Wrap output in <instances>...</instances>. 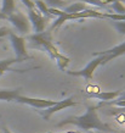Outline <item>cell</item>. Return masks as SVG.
<instances>
[{
    "label": "cell",
    "instance_id": "1",
    "mask_svg": "<svg viewBox=\"0 0 125 133\" xmlns=\"http://www.w3.org/2000/svg\"><path fill=\"white\" fill-rule=\"evenodd\" d=\"M67 125L77 126L78 128L86 131V132L100 131V132H103V133H111L113 131L107 123H105L98 117L97 106H93V105H88L86 106V111L83 115L69 116L67 118H65V120H62L60 123H57L56 127H63V126H67Z\"/></svg>",
    "mask_w": 125,
    "mask_h": 133
},
{
    "label": "cell",
    "instance_id": "2",
    "mask_svg": "<svg viewBox=\"0 0 125 133\" xmlns=\"http://www.w3.org/2000/svg\"><path fill=\"white\" fill-rule=\"evenodd\" d=\"M6 20L17 29V32H20L21 34H28L32 29L30 22H29L28 17L24 15L23 12L21 11H15L12 12L11 15H9L6 17Z\"/></svg>",
    "mask_w": 125,
    "mask_h": 133
},
{
    "label": "cell",
    "instance_id": "3",
    "mask_svg": "<svg viewBox=\"0 0 125 133\" xmlns=\"http://www.w3.org/2000/svg\"><path fill=\"white\" fill-rule=\"evenodd\" d=\"M102 60H103V57L101 55H95V57L91 61H89V64L84 69L78 70V71H67V73L74 77H83L85 79H92L93 72L98 66H101Z\"/></svg>",
    "mask_w": 125,
    "mask_h": 133
},
{
    "label": "cell",
    "instance_id": "4",
    "mask_svg": "<svg viewBox=\"0 0 125 133\" xmlns=\"http://www.w3.org/2000/svg\"><path fill=\"white\" fill-rule=\"evenodd\" d=\"M9 39L11 42V45L13 50H15V54H16V59H18L20 61H23L26 59H28V54H27V50H26V41H24L23 37L17 36L16 33L10 32L9 34Z\"/></svg>",
    "mask_w": 125,
    "mask_h": 133
},
{
    "label": "cell",
    "instance_id": "5",
    "mask_svg": "<svg viewBox=\"0 0 125 133\" xmlns=\"http://www.w3.org/2000/svg\"><path fill=\"white\" fill-rule=\"evenodd\" d=\"M78 103L77 101H74L72 97L69 98H66L63 100H60V101H56L52 106H50L48 109H45L44 111H41V116L44 117L45 120H50V117L52 116L53 114L58 112L61 110H65L67 108H72V106H77Z\"/></svg>",
    "mask_w": 125,
    "mask_h": 133
},
{
    "label": "cell",
    "instance_id": "6",
    "mask_svg": "<svg viewBox=\"0 0 125 133\" xmlns=\"http://www.w3.org/2000/svg\"><path fill=\"white\" fill-rule=\"evenodd\" d=\"M16 103L20 104H24V105H29L32 108L35 109H48L50 106H52L56 101L51 100V99H40V98H30V97H24V95H18L15 99Z\"/></svg>",
    "mask_w": 125,
    "mask_h": 133
},
{
    "label": "cell",
    "instance_id": "7",
    "mask_svg": "<svg viewBox=\"0 0 125 133\" xmlns=\"http://www.w3.org/2000/svg\"><path fill=\"white\" fill-rule=\"evenodd\" d=\"M27 17H28L30 26H32V28L35 34L44 32L45 28H46V21H48L46 17L43 16L40 12L36 11L35 9L34 10H28L27 11Z\"/></svg>",
    "mask_w": 125,
    "mask_h": 133
},
{
    "label": "cell",
    "instance_id": "8",
    "mask_svg": "<svg viewBox=\"0 0 125 133\" xmlns=\"http://www.w3.org/2000/svg\"><path fill=\"white\" fill-rule=\"evenodd\" d=\"M93 55H101L103 57L102 60V66L106 64H108L111 60H113L115 57H119L121 55H125V42H123L121 44H118L115 46L111 49H107L105 51H98V52H95Z\"/></svg>",
    "mask_w": 125,
    "mask_h": 133
},
{
    "label": "cell",
    "instance_id": "9",
    "mask_svg": "<svg viewBox=\"0 0 125 133\" xmlns=\"http://www.w3.org/2000/svg\"><path fill=\"white\" fill-rule=\"evenodd\" d=\"M123 90H113V92H98V93H91L89 94L91 98H95L97 100L101 101H111V100H117L120 97Z\"/></svg>",
    "mask_w": 125,
    "mask_h": 133
},
{
    "label": "cell",
    "instance_id": "10",
    "mask_svg": "<svg viewBox=\"0 0 125 133\" xmlns=\"http://www.w3.org/2000/svg\"><path fill=\"white\" fill-rule=\"evenodd\" d=\"M16 62H22L18 59L13 57V59H5V60H0V76H3L5 72L7 71H16V72H24V71H28V70H13L11 69V66Z\"/></svg>",
    "mask_w": 125,
    "mask_h": 133
},
{
    "label": "cell",
    "instance_id": "11",
    "mask_svg": "<svg viewBox=\"0 0 125 133\" xmlns=\"http://www.w3.org/2000/svg\"><path fill=\"white\" fill-rule=\"evenodd\" d=\"M18 95H21V89H1L0 88V100L15 101Z\"/></svg>",
    "mask_w": 125,
    "mask_h": 133
},
{
    "label": "cell",
    "instance_id": "12",
    "mask_svg": "<svg viewBox=\"0 0 125 133\" xmlns=\"http://www.w3.org/2000/svg\"><path fill=\"white\" fill-rule=\"evenodd\" d=\"M86 10V6H85L84 3H73L71 5H67L65 9H63V12L67 14V15H74V14H79V12Z\"/></svg>",
    "mask_w": 125,
    "mask_h": 133
},
{
    "label": "cell",
    "instance_id": "13",
    "mask_svg": "<svg viewBox=\"0 0 125 133\" xmlns=\"http://www.w3.org/2000/svg\"><path fill=\"white\" fill-rule=\"evenodd\" d=\"M16 11V4H15V0H3V4H1V9L0 12L7 17L9 15H11L12 12Z\"/></svg>",
    "mask_w": 125,
    "mask_h": 133
},
{
    "label": "cell",
    "instance_id": "14",
    "mask_svg": "<svg viewBox=\"0 0 125 133\" xmlns=\"http://www.w3.org/2000/svg\"><path fill=\"white\" fill-rule=\"evenodd\" d=\"M46 6L49 9H56V10H60V9H65L67 6V1L65 0H43Z\"/></svg>",
    "mask_w": 125,
    "mask_h": 133
},
{
    "label": "cell",
    "instance_id": "15",
    "mask_svg": "<svg viewBox=\"0 0 125 133\" xmlns=\"http://www.w3.org/2000/svg\"><path fill=\"white\" fill-rule=\"evenodd\" d=\"M111 9L113 10V14L118 15H125V5L121 3V0H113L111 4Z\"/></svg>",
    "mask_w": 125,
    "mask_h": 133
},
{
    "label": "cell",
    "instance_id": "16",
    "mask_svg": "<svg viewBox=\"0 0 125 133\" xmlns=\"http://www.w3.org/2000/svg\"><path fill=\"white\" fill-rule=\"evenodd\" d=\"M34 5H35V10L38 12H40L43 16H50L49 8L46 6V4L43 0H34Z\"/></svg>",
    "mask_w": 125,
    "mask_h": 133
},
{
    "label": "cell",
    "instance_id": "17",
    "mask_svg": "<svg viewBox=\"0 0 125 133\" xmlns=\"http://www.w3.org/2000/svg\"><path fill=\"white\" fill-rule=\"evenodd\" d=\"M111 24L113 26L114 29L119 34L125 36V22H123V21H111Z\"/></svg>",
    "mask_w": 125,
    "mask_h": 133
},
{
    "label": "cell",
    "instance_id": "18",
    "mask_svg": "<svg viewBox=\"0 0 125 133\" xmlns=\"http://www.w3.org/2000/svg\"><path fill=\"white\" fill-rule=\"evenodd\" d=\"M81 3H88V4H91L93 6H97V8H105L106 4L103 1H100V0H81Z\"/></svg>",
    "mask_w": 125,
    "mask_h": 133
},
{
    "label": "cell",
    "instance_id": "19",
    "mask_svg": "<svg viewBox=\"0 0 125 133\" xmlns=\"http://www.w3.org/2000/svg\"><path fill=\"white\" fill-rule=\"evenodd\" d=\"M21 3L26 6L27 10H34V9H35V5H34V1H33V0H21Z\"/></svg>",
    "mask_w": 125,
    "mask_h": 133
},
{
    "label": "cell",
    "instance_id": "20",
    "mask_svg": "<svg viewBox=\"0 0 125 133\" xmlns=\"http://www.w3.org/2000/svg\"><path fill=\"white\" fill-rule=\"evenodd\" d=\"M10 32H11V31H10V28H7V27H0V39L6 36H9Z\"/></svg>",
    "mask_w": 125,
    "mask_h": 133
},
{
    "label": "cell",
    "instance_id": "21",
    "mask_svg": "<svg viewBox=\"0 0 125 133\" xmlns=\"http://www.w3.org/2000/svg\"><path fill=\"white\" fill-rule=\"evenodd\" d=\"M117 100H125V92H121V94H120V97L118 98Z\"/></svg>",
    "mask_w": 125,
    "mask_h": 133
},
{
    "label": "cell",
    "instance_id": "22",
    "mask_svg": "<svg viewBox=\"0 0 125 133\" xmlns=\"http://www.w3.org/2000/svg\"><path fill=\"white\" fill-rule=\"evenodd\" d=\"M3 129H4V131H3V133H12L11 131H10V129L7 128V127H4V128H3Z\"/></svg>",
    "mask_w": 125,
    "mask_h": 133
},
{
    "label": "cell",
    "instance_id": "23",
    "mask_svg": "<svg viewBox=\"0 0 125 133\" xmlns=\"http://www.w3.org/2000/svg\"><path fill=\"white\" fill-rule=\"evenodd\" d=\"M0 20H6V16H5V15H3L1 12H0Z\"/></svg>",
    "mask_w": 125,
    "mask_h": 133
},
{
    "label": "cell",
    "instance_id": "24",
    "mask_svg": "<svg viewBox=\"0 0 125 133\" xmlns=\"http://www.w3.org/2000/svg\"><path fill=\"white\" fill-rule=\"evenodd\" d=\"M123 4H124V5H125V0H123Z\"/></svg>",
    "mask_w": 125,
    "mask_h": 133
},
{
    "label": "cell",
    "instance_id": "25",
    "mask_svg": "<svg viewBox=\"0 0 125 133\" xmlns=\"http://www.w3.org/2000/svg\"><path fill=\"white\" fill-rule=\"evenodd\" d=\"M86 133H92V132H86Z\"/></svg>",
    "mask_w": 125,
    "mask_h": 133
},
{
    "label": "cell",
    "instance_id": "26",
    "mask_svg": "<svg viewBox=\"0 0 125 133\" xmlns=\"http://www.w3.org/2000/svg\"><path fill=\"white\" fill-rule=\"evenodd\" d=\"M0 43H1V39H0Z\"/></svg>",
    "mask_w": 125,
    "mask_h": 133
}]
</instances>
